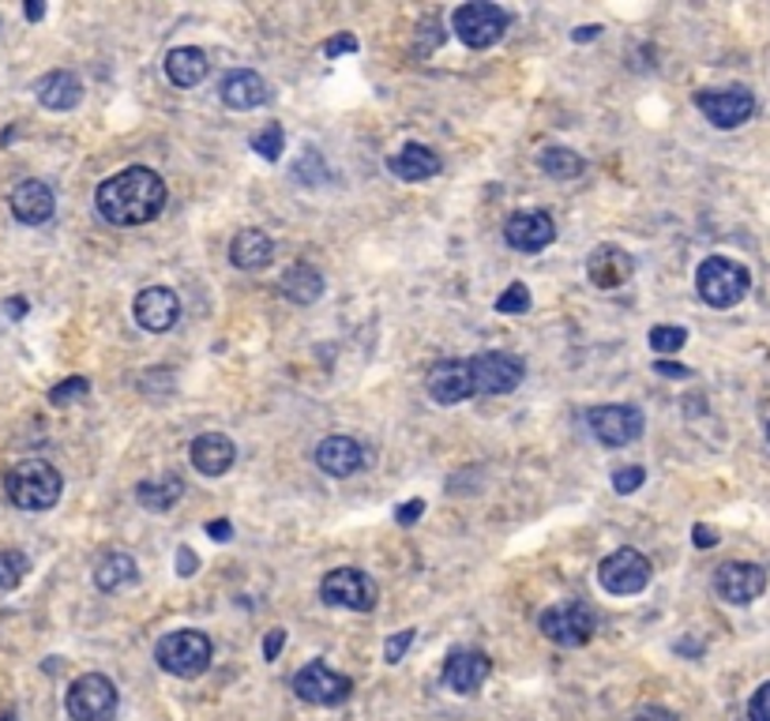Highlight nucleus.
I'll use <instances>...</instances> for the list:
<instances>
[{
	"instance_id": "1",
	"label": "nucleus",
	"mask_w": 770,
	"mask_h": 721,
	"mask_svg": "<svg viewBox=\"0 0 770 721\" xmlns=\"http://www.w3.org/2000/svg\"><path fill=\"white\" fill-rule=\"evenodd\" d=\"M165 181L148 165H129V170L113 173L110 181L99 184L94 203H99L102 219L113 226H143V222L159 219L165 207Z\"/></svg>"
},
{
	"instance_id": "2",
	"label": "nucleus",
	"mask_w": 770,
	"mask_h": 721,
	"mask_svg": "<svg viewBox=\"0 0 770 721\" xmlns=\"http://www.w3.org/2000/svg\"><path fill=\"white\" fill-rule=\"evenodd\" d=\"M61 474L53 470L45 459H23L16 463L4 477V492L16 508L23 511H50L57 500H61Z\"/></svg>"
},
{
	"instance_id": "3",
	"label": "nucleus",
	"mask_w": 770,
	"mask_h": 721,
	"mask_svg": "<svg viewBox=\"0 0 770 721\" xmlns=\"http://www.w3.org/2000/svg\"><path fill=\"white\" fill-rule=\"evenodd\" d=\"M696 290L710 308H733L744 301L748 290H752V275H748L744 263H737L729 256H710L699 263Z\"/></svg>"
},
{
	"instance_id": "4",
	"label": "nucleus",
	"mask_w": 770,
	"mask_h": 721,
	"mask_svg": "<svg viewBox=\"0 0 770 721\" xmlns=\"http://www.w3.org/2000/svg\"><path fill=\"white\" fill-rule=\"evenodd\" d=\"M211 639L203 636V631L196 628H181V631H170V636L159 639V647H154V661L173 672V677L181 680H196L207 672L211 666Z\"/></svg>"
},
{
	"instance_id": "5",
	"label": "nucleus",
	"mask_w": 770,
	"mask_h": 721,
	"mask_svg": "<svg viewBox=\"0 0 770 721\" xmlns=\"http://www.w3.org/2000/svg\"><path fill=\"white\" fill-rule=\"evenodd\" d=\"M511 27V16L504 12L500 4H489V0H474V4L455 8L452 16V31L459 34L463 45L470 50H489V45L500 42Z\"/></svg>"
},
{
	"instance_id": "6",
	"label": "nucleus",
	"mask_w": 770,
	"mask_h": 721,
	"mask_svg": "<svg viewBox=\"0 0 770 721\" xmlns=\"http://www.w3.org/2000/svg\"><path fill=\"white\" fill-rule=\"evenodd\" d=\"M116 703H121L116 684L102 672H83L64 695V710L72 721H110L116 714Z\"/></svg>"
},
{
	"instance_id": "7",
	"label": "nucleus",
	"mask_w": 770,
	"mask_h": 721,
	"mask_svg": "<svg viewBox=\"0 0 770 721\" xmlns=\"http://www.w3.org/2000/svg\"><path fill=\"white\" fill-rule=\"evenodd\" d=\"M538 628L549 642L571 650V647H587V642L594 639L598 620H594V609L587 606V601H560V606H549L541 612Z\"/></svg>"
},
{
	"instance_id": "8",
	"label": "nucleus",
	"mask_w": 770,
	"mask_h": 721,
	"mask_svg": "<svg viewBox=\"0 0 770 721\" xmlns=\"http://www.w3.org/2000/svg\"><path fill=\"white\" fill-rule=\"evenodd\" d=\"M320 598H324V606H335V609L373 612L379 593H376V582L368 579L365 571L335 568L331 575H324V582H320Z\"/></svg>"
},
{
	"instance_id": "9",
	"label": "nucleus",
	"mask_w": 770,
	"mask_h": 721,
	"mask_svg": "<svg viewBox=\"0 0 770 721\" xmlns=\"http://www.w3.org/2000/svg\"><path fill=\"white\" fill-rule=\"evenodd\" d=\"M294 691L308 707H343L346 699L354 695V680L327 669L324 661H308V666L294 677Z\"/></svg>"
},
{
	"instance_id": "10",
	"label": "nucleus",
	"mask_w": 770,
	"mask_h": 721,
	"mask_svg": "<svg viewBox=\"0 0 770 721\" xmlns=\"http://www.w3.org/2000/svg\"><path fill=\"white\" fill-rule=\"evenodd\" d=\"M466 368H470V379H474V395H511L526 376L523 360L511 354L466 357Z\"/></svg>"
},
{
	"instance_id": "11",
	"label": "nucleus",
	"mask_w": 770,
	"mask_h": 721,
	"mask_svg": "<svg viewBox=\"0 0 770 721\" xmlns=\"http://www.w3.org/2000/svg\"><path fill=\"white\" fill-rule=\"evenodd\" d=\"M598 582L617 598H631V593L647 590L650 582V560L639 549H617L598 563Z\"/></svg>"
},
{
	"instance_id": "12",
	"label": "nucleus",
	"mask_w": 770,
	"mask_h": 721,
	"mask_svg": "<svg viewBox=\"0 0 770 721\" xmlns=\"http://www.w3.org/2000/svg\"><path fill=\"white\" fill-rule=\"evenodd\" d=\"M699 113L707 116L715 129H740L744 121H752L756 113V94L748 87H726V91H699L696 94Z\"/></svg>"
},
{
	"instance_id": "13",
	"label": "nucleus",
	"mask_w": 770,
	"mask_h": 721,
	"mask_svg": "<svg viewBox=\"0 0 770 721\" xmlns=\"http://www.w3.org/2000/svg\"><path fill=\"white\" fill-rule=\"evenodd\" d=\"M767 590V568L748 560H729L715 571V593L729 606H752Z\"/></svg>"
},
{
	"instance_id": "14",
	"label": "nucleus",
	"mask_w": 770,
	"mask_h": 721,
	"mask_svg": "<svg viewBox=\"0 0 770 721\" xmlns=\"http://www.w3.org/2000/svg\"><path fill=\"white\" fill-rule=\"evenodd\" d=\"M642 414L636 406H594L590 410V433L598 436L606 447H624V444H636L642 436Z\"/></svg>"
},
{
	"instance_id": "15",
	"label": "nucleus",
	"mask_w": 770,
	"mask_h": 721,
	"mask_svg": "<svg viewBox=\"0 0 770 721\" xmlns=\"http://www.w3.org/2000/svg\"><path fill=\"white\" fill-rule=\"evenodd\" d=\"M504 241L523 256H534V252H545L557 241V226L545 211H515L504 222Z\"/></svg>"
},
{
	"instance_id": "16",
	"label": "nucleus",
	"mask_w": 770,
	"mask_h": 721,
	"mask_svg": "<svg viewBox=\"0 0 770 721\" xmlns=\"http://www.w3.org/2000/svg\"><path fill=\"white\" fill-rule=\"evenodd\" d=\"M132 316H135V324L143 331H151V335H165V331L181 319V297L173 294L170 286H148L135 297Z\"/></svg>"
},
{
	"instance_id": "17",
	"label": "nucleus",
	"mask_w": 770,
	"mask_h": 721,
	"mask_svg": "<svg viewBox=\"0 0 770 721\" xmlns=\"http://www.w3.org/2000/svg\"><path fill=\"white\" fill-rule=\"evenodd\" d=\"M425 392L436 406L466 403V398L474 395V379H470V368H466V357L463 360H440V365L428 368Z\"/></svg>"
},
{
	"instance_id": "18",
	"label": "nucleus",
	"mask_w": 770,
	"mask_h": 721,
	"mask_svg": "<svg viewBox=\"0 0 770 721\" xmlns=\"http://www.w3.org/2000/svg\"><path fill=\"white\" fill-rule=\"evenodd\" d=\"M489 672H493L489 654H482V650H452L444 661V684L459 691V695H474L489 680Z\"/></svg>"
},
{
	"instance_id": "19",
	"label": "nucleus",
	"mask_w": 770,
	"mask_h": 721,
	"mask_svg": "<svg viewBox=\"0 0 770 721\" xmlns=\"http://www.w3.org/2000/svg\"><path fill=\"white\" fill-rule=\"evenodd\" d=\"M8 207L23 226H45L57 214V196L45 181H19L8 196Z\"/></svg>"
},
{
	"instance_id": "20",
	"label": "nucleus",
	"mask_w": 770,
	"mask_h": 721,
	"mask_svg": "<svg viewBox=\"0 0 770 721\" xmlns=\"http://www.w3.org/2000/svg\"><path fill=\"white\" fill-rule=\"evenodd\" d=\"M631 275H636V260H631L624 248H617V245H601V248L590 252V260H587V278H590L598 290H617V286H624V282H628Z\"/></svg>"
},
{
	"instance_id": "21",
	"label": "nucleus",
	"mask_w": 770,
	"mask_h": 721,
	"mask_svg": "<svg viewBox=\"0 0 770 721\" xmlns=\"http://www.w3.org/2000/svg\"><path fill=\"white\" fill-rule=\"evenodd\" d=\"M189 459H192V466H196V474L222 477L233 463H237V447H233L230 436H222V433H203L192 440Z\"/></svg>"
},
{
	"instance_id": "22",
	"label": "nucleus",
	"mask_w": 770,
	"mask_h": 721,
	"mask_svg": "<svg viewBox=\"0 0 770 721\" xmlns=\"http://www.w3.org/2000/svg\"><path fill=\"white\" fill-rule=\"evenodd\" d=\"M219 99H222V105H226V110H237V113L256 110V105L267 102V83H263V75H260V72H249V68H237V72L222 75V83H219Z\"/></svg>"
},
{
	"instance_id": "23",
	"label": "nucleus",
	"mask_w": 770,
	"mask_h": 721,
	"mask_svg": "<svg viewBox=\"0 0 770 721\" xmlns=\"http://www.w3.org/2000/svg\"><path fill=\"white\" fill-rule=\"evenodd\" d=\"M316 466L331 477H349L365 466V447L354 436H327L316 447Z\"/></svg>"
},
{
	"instance_id": "24",
	"label": "nucleus",
	"mask_w": 770,
	"mask_h": 721,
	"mask_svg": "<svg viewBox=\"0 0 770 721\" xmlns=\"http://www.w3.org/2000/svg\"><path fill=\"white\" fill-rule=\"evenodd\" d=\"M211 61L200 45H178V50L165 53V80L173 87H200L207 80Z\"/></svg>"
},
{
	"instance_id": "25",
	"label": "nucleus",
	"mask_w": 770,
	"mask_h": 721,
	"mask_svg": "<svg viewBox=\"0 0 770 721\" xmlns=\"http://www.w3.org/2000/svg\"><path fill=\"white\" fill-rule=\"evenodd\" d=\"M34 94L45 110L64 113V110H75V105L83 102V83L75 80L72 72H45L42 80L34 83Z\"/></svg>"
},
{
	"instance_id": "26",
	"label": "nucleus",
	"mask_w": 770,
	"mask_h": 721,
	"mask_svg": "<svg viewBox=\"0 0 770 721\" xmlns=\"http://www.w3.org/2000/svg\"><path fill=\"white\" fill-rule=\"evenodd\" d=\"M271 260H275V241L263 230H241L230 241V263L237 271H263Z\"/></svg>"
},
{
	"instance_id": "27",
	"label": "nucleus",
	"mask_w": 770,
	"mask_h": 721,
	"mask_svg": "<svg viewBox=\"0 0 770 721\" xmlns=\"http://www.w3.org/2000/svg\"><path fill=\"white\" fill-rule=\"evenodd\" d=\"M392 173L398 181H428L440 173V154H436L433 148H425V143H406L403 151L392 154Z\"/></svg>"
},
{
	"instance_id": "28",
	"label": "nucleus",
	"mask_w": 770,
	"mask_h": 721,
	"mask_svg": "<svg viewBox=\"0 0 770 721\" xmlns=\"http://www.w3.org/2000/svg\"><path fill=\"white\" fill-rule=\"evenodd\" d=\"M278 294L290 301V305H316L324 297V275H320L312 263H294L286 275L278 278Z\"/></svg>"
},
{
	"instance_id": "29",
	"label": "nucleus",
	"mask_w": 770,
	"mask_h": 721,
	"mask_svg": "<svg viewBox=\"0 0 770 721\" xmlns=\"http://www.w3.org/2000/svg\"><path fill=\"white\" fill-rule=\"evenodd\" d=\"M135 579H140V563H135L129 552H105L99 560V568H94V587L102 593L129 590Z\"/></svg>"
},
{
	"instance_id": "30",
	"label": "nucleus",
	"mask_w": 770,
	"mask_h": 721,
	"mask_svg": "<svg viewBox=\"0 0 770 721\" xmlns=\"http://www.w3.org/2000/svg\"><path fill=\"white\" fill-rule=\"evenodd\" d=\"M184 496V481L178 474H165V477H151V481H140V489H135V500L143 504L148 511H165L173 508Z\"/></svg>"
},
{
	"instance_id": "31",
	"label": "nucleus",
	"mask_w": 770,
	"mask_h": 721,
	"mask_svg": "<svg viewBox=\"0 0 770 721\" xmlns=\"http://www.w3.org/2000/svg\"><path fill=\"white\" fill-rule=\"evenodd\" d=\"M541 170L549 173L553 181H575L582 170H587V162H582L579 154L568 151V148H545L541 151Z\"/></svg>"
},
{
	"instance_id": "32",
	"label": "nucleus",
	"mask_w": 770,
	"mask_h": 721,
	"mask_svg": "<svg viewBox=\"0 0 770 721\" xmlns=\"http://www.w3.org/2000/svg\"><path fill=\"white\" fill-rule=\"evenodd\" d=\"M27 571H31V560H27L19 549L0 552V593H12L19 582L27 579Z\"/></svg>"
},
{
	"instance_id": "33",
	"label": "nucleus",
	"mask_w": 770,
	"mask_h": 721,
	"mask_svg": "<svg viewBox=\"0 0 770 721\" xmlns=\"http://www.w3.org/2000/svg\"><path fill=\"white\" fill-rule=\"evenodd\" d=\"M685 343H688L685 327H677V324L650 327V349H655V354H677V349H685Z\"/></svg>"
},
{
	"instance_id": "34",
	"label": "nucleus",
	"mask_w": 770,
	"mask_h": 721,
	"mask_svg": "<svg viewBox=\"0 0 770 721\" xmlns=\"http://www.w3.org/2000/svg\"><path fill=\"white\" fill-rule=\"evenodd\" d=\"M252 151L267 162H278L282 151H286V135H282L278 124H267V129H260L256 135H252Z\"/></svg>"
},
{
	"instance_id": "35",
	"label": "nucleus",
	"mask_w": 770,
	"mask_h": 721,
	"mask_svg": "<svg viewBox=\"0 0 770 721\" xmlns=\"http://www.w3.org/2000/svg\"><path fill=\"white\" fill-rule=\"evenodd\" d=\"M87 392H91V384H87L83 376H68L50 392V403L53 406H72V403H80Z\"/></svg>"
},
{
	"instance_id": "36",
	"label": "nucleus",
	"mask_w": 770,
	"mask_h": 721,
	"mask_svg": "<svg viewBox=\"0 0 770 721\" xmlns=\"http://www.w3.org/2000/svg\"><path fill=\"white\" fill-rule=\"evenodd\" d=\"M496 308H500V312H511V316H519V312L530 308V290H526L523 282H511V286L500 294V301H496Z\"/></svg>"
},
{
	"instance_id": "37",
	"label": "nucleus",
	"mask_w": 770,
	"mask_h": 721,
	"mask_svg": "<svg viewBox=\"0 0 770 721\" xmlns=\"http://www.w3.org/2000/svg\"><path fill=\"white\" fill-rule=\"evenodd\" d=\"M414 639H417V631H414V628H403V631H395V636L384 642V661H387V666H398V661H403V654H406V650L414 647Z\"/></svg>"
},
{
	"instance_id": "38",
	"label": "nucleus",
	"mask_w": 770,
	"mask_h": 721,
	"mask_svg": "<svg viewBox=\"0 0 770 721\" xmlns=\"http://www.w3.org/2000/svg\"><path fill=\"white\" fill-rule=\"evenodd\" d=\"M642 481H647V470H642V466H624V470L612 474V489H617L620 496L639 492Z\"/></svg>"
},
{
	"instance_id": "39",
	"label": "nucleus",
	"mask_w": 770,
	"mask_h": 721,
	"mask_svg": "<svg viewBox=\"0 0 770 721\" xmlns=\"http://www.w3.org/2000/svg\"><path fill=\"white\" fill-rule=\"evenodd\" d=\"M748 721H770V680L752 695L748 703Z\"/></svg>"
},
{
	"instance_id": "40",
	"label": "nucleus",
	"mask_w": 770,
	"mask_h": 721,
	"mask_svg": "<svg viewBox=\"0 0 770 721\" xmlns=\"http://www.w3.org/2000/svg\"><path fill=\"white\" fill-rule=\"evenodd\" d=\"M357 38L354 34H335V38H327L324 42V57H331V61H335V57H343V53H357Z\"/></svg>"
},
{
	"instance_id": "41",
	"label": "nucleus",
	"mask_w": 770,
	"mask_h": 721,
	"mask_svg": "<svg viewBox=\"0 0 770 721\" xmlns=\"http://www.w3.org/2000/svg\"><path fill=\"white\" fill-rule=\"evenodd\" d=\"M282 642H286V631L282 628H271L267 639H263V661H275L282 654Z\"/></svg>"
},
{
	"instance_id": "42",
	"label": "nucleus",
	"mask_w": 770,
	"mask_h": 721,
	"mask_svg": "<svg viewBox=\"0 0 770 721\" xmlns=\"http://www.w3.org/2000/svg\"><path fill=\"white\" fill-rule=\"evenodd\" d=\"M422 511H425V500H406L403 508L395 511V522L398 526H411V522L422 519Z\"/></svg>"
},
{
	"instance_id": "43",
	"label": "nucleus",
	"mask_w": 770,
	"mask_h": 721,
	"mask_svg": "<svg viewBox=\"0 0 770 721\" xmlns=\"http://www.w3.org/2000/svg\"><path fill=\"white\" fill-rule=\"evenodd\" d=\"M691 538H696V549H715V545H718V534L710 530L707 522H696V530H691Z\"/></svg>"
},
{
	"instance_id": "44",
	"label": "nucleus",
	"mask_w": 770,
	"mask_h": 721,
	"mask_svg": "<svg viewBox=\"0 0 770 721\" xmlns=\"http://www.w3.org/2000/svg\"><path fill=\"white\" fill-rule=\"evenodd\" d=\"M655 373H658V376H669V379H688V376H691V368H685V365H672V360H655Z\"/></svg>"
},
{
	"instance_id": "45",
	"label": "nucleus",
	"mask_w": 770,
	"mask_h": 721,
	"mask_svg": "<svg viewBox=\"0 0 770 721\" xmlns=\"http://www.w3.org/2000/svg\"><path fill=\"white\" fill-rule=\"evenodd\" d=\"M636 721H680V718L666 707H647V710H639Z\"/></svg>"
},
{
	"instance_id": "46",
	"label": "nucleus",
	"mask_w": 770,
	"mask_h": 721,
	"mask_svg": "<svg viewBox=\"0 0 770 721\" xmlns=\"http://www.w3.org/2000/svg\"><path fill=\"white\" fill-rule=\"evenodd\" d=\"M598 34H601V27H598V23H587V27H575V31H571V42L587 45V42H598Z\"/></svg>"
},
{
	"instance_id": "47",
	"label": "nucleus",
	"mask_w": 770,
	"mask_h": 721,
	"mask_svg": "<svg viewBox=\"0 0 770 721\" xmlns=\"http://www.w3.org/2000/svg\"><path fill=\"white\" fill-rule=\"evenodd\" d=\"M178 563H181V579H189V575H196V552L192 549H178Z\"/></svg>"
},
{
	"instance_id": "48",
	"label": "nucleus",
	"mask_w": 770,
	"mask_h": 721,
	"mask_svg": "<svg viewBox=\"0 0 770 721\" xmlns=\"http://www.w3.org/2000/svg\"><path fill=\"white\" fill-rule=\"evenodd\" d=\"M4 312H8V319H23L27 312H31V305H27V297H8Z\"/></svg>"
},
{
	"instance_id": "49",
	"label": "nucleus",
	"mask_w": 770,
	"mask_h": 721,
	"mask_svg": "<svg viewBox=\"0 0 770 721\" xmlns=\"http://www.w3.org/2000/svg\"><path fill=\"white\" fill-rule=\"evenodd\" d=\"M207 534H211L214 541H230L233 538V526L226 519H214V522H207Z\"/></svg>"
},
{
	"instance_id": "50",
	"label": "nucleus",
	"mask_w": 770,
	"mask_h": 721,
	"mask_svg": "<svg viewBox=\"0 0 770 721\" xmlns=\"http://www.w3.org/2000/svg\"><path fill=\"white\" fill-rule=\"evenodd\" d=\"M42 16H45V4H38V0H31V4H27V19H31V23H38Z\"/></svg>"
},
{
	"instance_id": "51",
	"label": "nucleus",
	"mask_w": 770,
	"mask_h": 721,
	"mask_svg": "<svg viewBox=\"0 0 770 721\" xmlns=\"http://www.w3.org/2000/svg\"><path fill=\"white\" fill-rule=\"evenodd\" d=\"M0 721H16V714L12 710H0Z\"/></svg>"
},
{
	"instance_id": "52",
	"label": "nucleus",
	"mask_w": 770,
	"mask_h": 721,
	"mask_svg": "<svg viewBox=\"0 0 770 721\" xmlns=\"http://www.w3.org/2000/svg\"><path fill=\"white\" fill-rule=\"evenodd\" d=\"M767 440H770V425H767Z\"/></svg>"
}]
</instances>
